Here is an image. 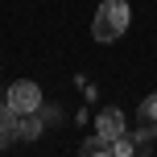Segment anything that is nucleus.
Wrapping results in <instances>:
<instances>
[{
  "label": "nucleus",
  "instance_id": "nucleus-1",
  "mask_svg": "<svg viewBox=\"0 0 157 157\" xmlns=\"http://www.w3.org/2000/svg\"><path fill=\"white\" fill-rule=\"evenodd\" d=\"M124 29H128V4L124 0H103L95 8L91 37L95 41H116V37H124Z\"/></svg>",
  "mask_w": 157,
  "mask_h": 157
},
{
  "label": "nucleus",
  "instance_id": "nucleus-2",
  "mask_svg": "<svg viewBox=\"0 0 157 157\" xmlns=\"http://www.w3.org/2000/svg\"><path fill=\"white\" fill-rule=\"evenodd\" d=\"M8 108L17 112V116H25V112H37L41 108V87L37 83H29V78H17L13 87H8Z\"/></svg>",
  "mask_w": 157,
  "mask_h": 157
},
{
  "label": "nucleus",
  "instance_id": "nucleus-3",
  "mask_svg": "<svg viewBox=\"0 0 157 157\" xmlns=\"http://www.w3.org/2000/svg\"><path fill=\"white\" fill-rule=\"evenodd\" d=\"M149 141L153 136H145V132H120L116 141H112V157H149Z\"/></svg>",
  "mask_w": 157,
  "mask_h": 157
},
{
  "label": "nucleus",
  "instance_id": "nucleus-4",
  "mask_svg": "<svg viewBox=\"0 0 157 157\" xmlns=\"http://www.w3.org/2000/svg\"><path fill=\"white\" fill-rule=\"evenodd\" d=\"M95 132H99L103 141H116V136L124 132V116H120L116 108H103V112H99V120H95Z\"/></svg>",
  "mask_w": 157,
  "mask_h": 157
},
{
  "label": "nucleus",
  "instance_id": "nucleus-5",
  "mask_svg": "<svg viewBox=\"0 0 157 157\" xmlns=\"http://www.w3.org/2000/svg\"><path fill=\"white\" fill-rule=\"evenodd\" d=\"M17 124H21V116H17L8 103H0V149H8V145L21 136V132H17Z\"/></svg>",
  "mask_w": 157,
  "mask_h": 157
},
{
  "label": "nucleus",
  "instance_id": "nucleus-6",
  "mask_svg": "<svg viewBox=\"0 0 157 157\" xmlns=\"http://www.w3.org/2000/svg\"><path fill=\"white\" fill-rule=\"evenodd\" d=\"M141 120H145L141 132H145V136H157V95H149V99L141 103Z\"/></svg>",
  "mask_w": 157,
  "mask_h": 157
},
{
  "label": "nucleus",
  "instance_id": "nucleus-7",
  "mask_svg": "<svg viewBox=\"0 0 157 157\" xmlns=\"http://www.w3.org/2000/svg\"><path fill=\"white\" fill-rule=\"evenodd\" d=\"M41 128H46V120H41L37 112H25V116H21V124H17V132H21L25 141H33V136H41Z\"/></svg>",
  "mask_w": 157,
  "mask_h": 157
},
{
  "label": "nucleus",
  "instance_id": "nucleus-8",
  "mask_svg": "<svg viewBox=\"0 0 157 157\" xmlns=\"http://www.w3.org/2000/svg\"><path fill=\"white\" fill-rule=\"evenodd\" d=\"M78 157H112V141H103V136L95 132L91 141H87L83 149H78Z\"/></svg>",
  "mask_w": 157,
  "mask_h": 157
}]
</instances>
